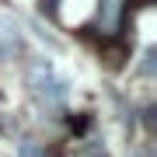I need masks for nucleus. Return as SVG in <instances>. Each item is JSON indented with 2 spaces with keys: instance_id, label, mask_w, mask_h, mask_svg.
<instances>
[{
  "instance_id": "nucleus-1",
  "label": "nucleus",
  "mask_w": 157,
  "mask_h": 157,
  "mask_svg": "<svg viewBox=\"0 0 157 157\" xmlns=\"http://www.w3.org/2000/svg\"><path fill=\"white\" fill-rule=\"evenodd\" d=\"M28 87L45 108H59L67 101V80H59L52 63H45V59H35L28 67Z\"/></svg>"
},
{
  "instance_id": "nucleus-2",
  "label": "nucleus",
  "mask_w": 157,
  "mask_h": 157,
  "mask_svg": "<svg viewBox=\"0 0 157 157\" xmlns=\"http://www.w3.org/2000/svg\"><path fill=\"white\" fill-rule=\"evenodd\" d=\"M133 0H98V14H94V32L101 39H119V32L126 28V14Z\"/></svg>"
},
{
  "instance_id": "nucleus-3",
  "label": "nucleus",
  "mask_w": 157,
  "mask_h": 157,
  "mask_svg": "<svg viewBox=\"0 0 157 157\" xmlns=\"http://www.w3.org/2000/svg\"><path fill=\"white\" fill-rule=\"evenodd\" d=\"M154 59H157V49L150 45V49L143 52V63H140V73H143V77H154V67H157Z\"/></svg>"
},
{
  "instance_id": "nucleus-4",
  "label": "nucleus",
  "mask_w": 157,
  "mask_h": 157,
  "mask_svg": "<svg viewBox=\"0 0 157 157\" xmlns=\"http://www.w3.org/2000/svg\"><path fill=\"white\" fill-rule=\"evenodd\" d=\"M42 11L49 14V17H56V11H59V0H42Z\"/></svg>"
},
{
  "instance_id": "nucleus-5",
  "label": "nucleus",
  "mask_w": 157,
  "mask_h": 157,
  "mask_svg": "<svg viewBox=\"0 0 157 157\" xmlns=\"http://www.w3.org/2000/svg\"><path fill=\"white\" fill-rule=\"evenodd\" d=\"M35 154H39V150H35L32 143H25V150H21V157H35Z\"/></svg>"
},
{
  "instance_id": "nucleus-6",
  "label": "nucleus",
  "mask_w": 157,
  "mask_h": 157,
  "mask_svg": "<svg viewBox=\"0 0 157 157\" xmlns=\"http://www.w3.org/2000/svg\"><path fill=\"white\" fill-rule=\"evenodd\" d=\"M133 157H150V150H136V154H133Z\"/></svg>"
},
{
  "instance_id": "nucleus-7",
  "label": "nucleus",
  "mask_w": 157,
  "mask_h": 157,
  "mask_svg": "<svg viewBox=\"0 0 157 157\" xmlns=\"http://www.w3.org/2000/svg\"><path fill=\"white\" fill-rule=\"evenodd\" d=\"M4 56H7V49H4V45H0V59H4Z\"/></svg>"
}]
</instances>
